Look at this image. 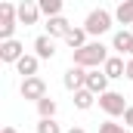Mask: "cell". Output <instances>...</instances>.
<instances>
[{"instance_id": "cell-3", "label": "cell", "mask_w": 133, "mask_h": 133, "mask_svg": "<svg viewBox=\"0 0 133 133\" xmlns=\"http://www.w3.org/2000/svg\"><path fill=\"white\" fill-rule=\"evenodd\" d=\"M16 25H19V9H16V3L3 0V3H0V40H12Z\"/></svg>"}, {"instance_id": "cell-18", "label": "cell", "mask_w": 133, "mask_h": 133, "mask_svg": "<svg viewBox=\"0 0 133 133\" xmlns=\"http://www.w3.org/2000/svg\"><path fill=\"white\" fill-rule=\"evenodd\" d=\"M34 105H37V115L40 118H56V111H59V105H56L53 96H43V99H37Z\"/></svg>"}, {"instance_id": "cell-8", "label": "cell", "mask_w": 133, "mask_h": 133, "mask_svg": "<svg viewBox=\"0 0 133 133\" xmlns=\"http://www.w3.org/2000/svg\"><path fill=\"white\" fill-rule=\"evenodd\" d=\"M87 71H90V68H84V65H71L65 74H62V84H65V90H71V93H74V90L87 87Z\"/></svg>"}, {"instance_id": "cell-24", "label": "cell", "mask_w": 133, "mask_h": 133, "mask_svg": "<svg viewBox=\"0 0 133 133\" xmlns=\"http://www.w3.org/2000/svg\"><path fill=\"white\" fill-rule=\"evenodd\" d=\"M65 133H87V130H84V127H68Z\"/></svg>"}, {"instance_id": "cell-5", "label": "cell", "mask_w": 133, "mask_h": 133, "mask_svg": "<svg viewBox=\"0 0 133 133\" xmlns=\"http://www.w3.org/2000/svg\"><path fill=\"white\" fill-rule=\"evenodd\" d=\"M19 93H22V99H43L46 96V81L40 77V74H31V77H22V87H19Z\"/></svg>"}, {"instance_id": "cell-14", "label": "cell", "mask_w": 133, "mask_h": 133, "mask_svg": "<svg viewBox=\"0 0 133 133\" xmlns=\"http://www.w3.org/2000/svg\"><path fill=\"white\" fill-rule=\"evenodd\" d=\"M133 46V34L127 31V28H121V31H115V37H111V50L118 53V56H124V53H130Z\"/></svg>"}, {"instance_id": "cell-26", "label": "cell", "mask_w": 133, "mask_h": 133, "mask_svg": "<svg viewBox=\"0 0 133 133\" xmlns=\"http://www.w3.org/2000/svg\"><path fill=\"white\" fill-rule=\"evenodd\" d=\"M127 56H130V59H133V46H130V53H127Z\"/></svg>"}, {"instance_id": "cell-12", "label": "cell", "mask_w": 133, "mask_h": 133, "mask_svg": "<svg viewBox=\"0 0 133 133\" xmlns=\"http://www.w3.org/2000/svg\"><path fill=\"white\" fill-rule=\"evenodd\" d=\"M37 68H40V56H37V53H25V56L16 62V71H19L22 77H31V74H37Z\"/></svg>"}, {"instance_id": "cell-13", "label": "cell", "mask_w": 133, "mask_h": 133, "mask_svg": "<svg viewBox=\"0 0 133 133\" xmlns=\"http://www.w3.org/2000/svg\"><path fill=\"white\" fill-rule=\"evenodd\" d=\"M102 71L115 81V77H127V62H124V56H108L105 59V65H102Z\"/></svg>"}, {"instance_id": "cell-15", "label": "cell", "mask_w": 133, "mask_h": 133, "mask_svg": "<svg viewBox=\"0 0 133 133\" xmlns=\"http://www.w3.org/2000/svg\"><path fill=\"white\" fill-rule=\"evenodd\" d=\"M115 22H118V25H133V0H118V6H115Z\"/></svg>"}, {"instance_id": "cell-16", "label": "cell", "mask_w": 133, "mask_h": 133, "mask_svg": "<svg viewBox=\"0 0 133 133\" xmlns=\"http://www.w3.org/2000/svg\"><path fill=\"white\" fill-rule=\"evenodd\" d=\"M99 99L93 90H87V87H81V90H74V108H81V111H87V108H93V102Z\"/></svg>"}, {"instance_id": "cell-7", "label": "cell", "mask_w": 133, "mask_h": 133, "mask_svg": "<svg viewBox=\"0 0 133 133\" xmlns=\"http://www.w3.org/2000/svg\"><path fill=\"white\" fill-rule=\"evenodd\" d=\"M16 9H19V25H37V19L43 16L40 12V6H37V0H22V3H16Z\"/></svg>"}, {"instance_id": "cell-6", "label": "cell", "mask_w": 133, "mask_h": 133, "mask_svg": "<svg viewBox=\"0 0 133 133\" xmlns=\"http://www.w3.org/2000/svg\"><path fill=\"white\" fill-rule=\"evenodd\" d=\"M22 56H25V43L22 40H16V37L12 40H0V59L6 65H16Z\"/></svg>"}, {"instance_id": "cell-25", "label": "cell", "mask_w": 133, "mask_h": 133, "mask_svg": "<svg viewBox=\"0 0 133 133\" xmlns=\"http://www.w3.org/2000/svg\"><path fill=\"white\" fill-rule=\"evenodd\" d=\"M0 133H19V130H16V127H3Z\"/></svg>"}, {"instance_id": "cell-9", "label": "cell", "mask_w": 133, "mask_h": 133, "mask_svg": "<svg viewBox=\"0 0 133 133\" xmlns=\"http://www.w3.org/2000/svg\"><path fill=\"white\" fill-rule=\"evenodd\" d=\"M108 81H111V77H108L105 71H99V68H90V71H87V90H93L96 96H102V93L108 90Z\"/></svg>"}, {"instance_id": "cell-19", "label": "cell", "mask_w": 133, "mask_h": 133, "mask_svg": "<svg viewBox=\"0 0 133 133\" xmlns=\"http://www.w3.org/2000/svg\"><path fill=\"white\" fill-rule=\"evenodd\" d=\"M37 6H40V12L50 19V16H62V6H65V0H37Z\"/></svg>"}, {"instance_id": "cell-2", "label": "cell", "mask_w": 133, "mask_h": 133, "mask_svg": "<svg viewBox=\"0 0 133 133\" xmlns=\"http://www.w3.org/2000/svg\"><path fill=\"white\" fill-rule=\"evenodd\" d=\"M111 25H115V12H108V9H93L87 19H84V28H87V34L90 37H102V34L111 31Z\"/></svg>"}, {"instance_id": "cell-21", "label": "cell", "mask_w": 133, "mask_h": 133, "mask_svg": "<svg viewBox=\"0 0 133 133\" xmlns=\"http://www.w3.org/2000/svg\"><path fill=\"white\" fill-rule=\"evenodd\" d=\"M99 133H124V127L115 121H105V124H99Z\"/></svg>"}, {"instance_id": "cell-22", "label": "cell", "mask_w": 133, "mask_h": 133, "mask_svg": "<svg viewBox=\"0 0 133 133\" xmlns=\"http://www.w3.org/2000/svg\"><path fill=\"white\" fill-rule=\"evenodd\" d=\"M124 124L133 130V105H127V111H124Z\"/></svg>"}, {"instance_id": "cell-4", "label": "cell", "mask_w": 133, "mask_h": 133, "mask_svg": "<svg viewBox=\"0 0 133 133\" xmlns=\"http://www.w3.org/2000/svg\"><path fill=\"white\" fill-rule=\"evenodd\" d=\"M99 108L108 118H118V115L127 111V99H124V93H118V90H105L99 96Z\"/></svg>"}, {"instance_id": "cell-1", "label": "cell", "mask_w": 133, "mask_h": 133, "mask_svg": "<svg viewBox=\"0 0 133 133\" xmlns=\"http://www.w3.org/2000/svg\"><path fill=\"white\" fill-rule=\"evenodd\" d=\"M108 59V46H102L99 40L84 43L81 50H71V65H84V68H99Z\"/></svg>"}, {"instance_id": "cell-27", "label": "cell", "mask_w": 133, "mask_h": 133, "mask_svg": "<svg viewBox=\"0 0 133 133\" xmlns=\"http://www.w3.org/2000/svg\"><path fill=\"white\" fill-rule=\"evenodd\" d=\"M124 133H133V130H124Z\"/></svg>"}, {"instance_id": "cell-11", "label": "cell", "mask_w": 133, "mask_h": 133, "mask_svg": "<svg viewBox=\"0 0 133 133\" xmlns=\"http://www.w3.org/2000/svg\"><path fill=\"white\" fill-rule=\"evenodd\" d=\"M34 53H37L40 59H53V56H56V37H50V34L34 37Z\"/></svg>"}, {"instance_id": "cell-17", "label": "cell", "mask_w": 133, "mask_h": 133, "mask_svg": "<svg viewBox=\"0 0 133 133\" xmlns=\"http://www.w3.org/2000/svg\"><path fill=\"white\" fill-rule=\"evenodd\" d=\"M87 37H90V34H87V28H71V31L65 34V43L71 46V50H81L84 43H90Z\"/></svg>"}, {"instance_id": "cell-23", "label": "cell", "mask_w": 133, "mask_h": 133, "mask_svg": "<svg viewBox=\"0 0 133 133\" xmlns=\"http://www.w3.org/2000/svg\"><path fill=\"white\" fill-rule=\"evenodd\" d=\"M127 77L133 81V59H127Z\"/></svg>"}, {"instance_id": "cell-20", "label": "cell", "mask_w": 133, "mask_h": 133, "mask_svg": "<svg viewBox=\"0 0 133 133\" xmlns=\"http://www.w3.org/2000/svg\"><path fill=\"white\" fill-rule=\"evenodd\" d=\"M37 133H62V127L56 124V118H40L37 121Z\"/></svg>"}, {"instance_id": "cell-10", "label": "cell", "mask_w": 133, "mask_h": 133, "mask_svg": "<svg viewBox=\"0 0 133 133\" xmlns=\"http://www.w3.org/2000/svg\"><path fill=\"white\" fill-rule=\"evenodd\" d=\"M71 28H74V25L68 22L65 16H50V19H46V34H50V37H62V40H65V34L71 31Z\"/></svg>"}]
</instances>
